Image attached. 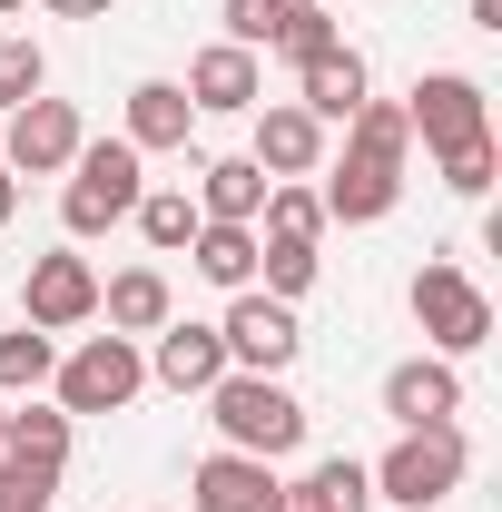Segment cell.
Instances as JSON below:
<instances>
[{
    "label": "cell",
    "instance_id": "cell-23",
    "mask_svg": "<svg viewBox=\"0 0 502 512\" xmlns=\"http://www.w3.org/2000/svg\"><path fill=\"white\" fill-rule=\"evenodd\" d=\"M128 217H138V237H148V247H158V256H178V247H188V237H197V227H207L188 188H148V197H138V207H128Z\"/></svg>",
    "mask_w": 502,
    "mask_h": 512
},
{
    "label": "cell",
    "instance_id": "cell-10",
    "mask_svg": "<svg viewBox=\"0 0 502 512\" xmlns=\"http://www.w3.org/2000/svg\"><path fill=\"white\" fill-rule=\"evenodd\" d=\"M404 128H414V138H424V148H463V138H483V79H473V69H424V79H414V99H404Z\"/></svg>",
    "mask_w": 502,
    "mask_h": 512
},
{
    "label": "cell",
    "instance_id": "cell-16",
    "mask_svg": "<svg viewBox=\"0 0 502 512\" xmlns=\"http://www.w3.org/2000/svg\"><path fill=\"white\" fill-rule=\"evenodd\" d=\"M365 99H375V79H365V60H355L345 40H335L325 60H306V69H296V109H306L315 128H345L355 109H365Z\"/></svg>",
    "mask_w": 502,
    "mask_h": 512
},
{
    "label": "cell",
    "instance_id": "cell-33",
    "mask_svg": "<svg viewBox=\"0 0 502 512\" xmlns=\"http://www.w3.org/2000/svg\"><path fill=\"white\" fill-rule=\"evenodd\" d=\"M10 207H20V178H10V168H0V227H10Z\"/></svg>",
    "mask_w": 502,
    "mask_h": 512
},
{
    "label": "cell",
    "instance_id": "cell-24",
    "mask_svg": "<svg viewBox=\"0 0 502 512\" xmlns=\"http://www.w3.org/2000/svg\"><path fill=\"white\" fill-rule=\"evenodd\" d=\"M256 227H266V237L315 247V237H325V197H315L306 178H276V188H266V207H256Z\"/></svg>",
    "mask_w": 502,
    "mask_h": 512
},
{
    "label": "cell",
    "instance_id": "cell-14",
    "mask_svg": "<svg viewBox=\"0 0 502 512\" xmlns=\"http://www.w3.org/2000/svg\"><path fill=\"white\" fill-rule=\"evenodd\" d=\"M227 375V345H217V325H158L148 335V384H168V394H207V384Z\"/></svg>",
    "mask_w": 502,
    "mask_h": 512
},
{
    "label": "cell",
    "instance_id": "cell-25",
    "mask_svg": "<svg viewBox=\"0 0 502 512\" xmlns=\"http://www.w3.org/2000/svg\"><path fill=\"white\" fill-rule=\"evenodd\" d=\"M10 453H30V463H60V473H69V414L20 394V404H10Z\"/></svg>",
    "mask_w": 502,
    "mask_h": 512
},
{
    "label": "cell",
    "instance_id": "cell-9",
    "mask_svg": "<svg viewBox=\"0 0 502 512\" xmlns=\"http://www.w3.org/2000/svg\"><path fill=\"white\" fill-rule=\"evenodd\" d=\"M79 138H89V128H79V109L40 89V99H20V109H10V148H0V168H10V178H69Z\"/></svg>",
    "mask_w": 502,
    "mask_h": 512
},
{
    "label": "cell",
    "instance_id": "cell-27",
    "mask_svg": "<svg viewBox=\"0 0 502 512\" xmlns=\"http://www.w3.org/2000/svg\"><path fill=\"white\" fill-rule=\"evenodd\" d=\"M50 89V50L20 30V40H0V109H20V99H40Z\"/></svg>",
    "mask_w": 502,
    "mask_h": 512
},
{
    "label": "cell",
    "instance_id": "cell-20",
    "mask_svg": "<svg viewBox=\"0 0 502 512\" xmlns=\"http://www.w3.org/2000/svg\"><path fill=\"white\" fill-rule=\"evenodd\" d=\"M365 503H375L365 463H355V453H325L306 483H286V503H276V512H365Z\"/></svg>",
    "mask_w": 502,
    "mask_h": 512
},
{
    "label": "cell",
    "instance_id": "cell-2",
    "mask_svg": "<svg viewBox=\"0 0 502 512\" xmlns=\"http://www.w3.org/2000/svg\"><path fill=\"white\" fill-rule=\"evenodd\" d=\"M207 424L227 453H256V463H286L306 444V404L286 394V375H237V365L207 384Z\"/></svg>",
    "mask_w": 502,
    "mask_h": 512
},
{
    "label": "cell",
    "instance_id": "cell-3",
    "mask_svg": "<svg viewBox=\"0 0 502 512\" xmlns=\"http://www.w3.org/2000/svg\"><path fill=\"white\" fill-rule=\"evenodd\" d=\"M463 473H473V444H463V424H424V434H394L384 463H365V483H375L394 512H434L463 493Z\"/></svg>",
    "mask_w": 502,
    "mask_h": 512
},
{
    "label": "cell",
    "instance_id": "cell-12",
    "mask_svg": "<svg viewBox=\"0 0 502 512\" xmlns=\"http://www.w3.org/2000/svg\"><path fill=\"white\" fill-rule=\"evenodd\" d=\"M384 414H394L404 434L453 424V414H463V375H453V355H404V365L384 375Z\"/></svg>",
    "mask_w": 502,
    "mask_h": 512
},
{
    "label": "cell",
    "instance_id": "cell-34",
    "mask_svg": "<svg viewBox=\"0 0 502 512\" xmlns=\"http://www.w3.org/2000/svg\"><path fill=\"white\" fill-rule=\"evenodd\" d=\"M0 453H10V394H0Z\"/></svg>",
    "mask_w": 502,
    "mask_h": 512
},
{
    "label": "cell",
    "instance_id": "cell-36",
    "mask_svg": "<svg viewBox=\"0 0 502 512\" xmlns=\"http://www.w3.org/2000/svg\"><path fill=\"white\" fill-rule=\"evenodd\" d=\"M276 10H315V0H276Z\"/></svg>",
    "mask_w": 502,
    "mask_h": 512
},
{
    "label": "cell",
    "instance_id": "cell-15",
    "mask_svg": "<svg viewBox=\"0 0 502 512\" xmlns=\"http://www.w3.org/2000/svg\"><path fill=\"white\" fill-rule=\"evenodd\" d=\"M256 119V168H266V178H315V168H325V128L306 119V109H296V99H276V109H247Z\"/></svg>",
    "mask_w": 502,
    "mask_h": 512
},
{
    "label": "cell",
    "instance_id": "cell-21",
    "mask_svg": "<svg viewBox=\"0 0 502 512\" xmlns=\"http://www.w3.org/2000/svg\"><path fill=\"white\" fill-rule=\"evenodd\" d=\"M188 266L207 276V286H217V296L256 286V227H217V217H207V227L188 237Z\"/></svg>",
    "mask_w": 502,
    "mask_h": 512
},
{
    "label": "cell",
    "instance_id": "cell-11",
    "mask_svg": "<svg viewBox=\"0 0 502 512\" xmlns=\"http://www.w3.org/2000/svg\"><path fill=\"white\" fill-rule=\"evenodd\" d=\"M178 89H188V109H197V119H247V109H266V69H256V50H237V40L197 50Z\"/></svg>",
    "mask_w": 502,
    "mask_h": 512
},
{
    "label": "cell",
    "instance_id": "cell-30",
    "mask_svg": "<svg viewBox=\"0 0 502 512\" xmlns=\"http://www.w3.org/2000/svg\"><path fill=\"white\" fill-rule=\"evenodd\" d=\"M276 30H286V10H276V0H227V40H237V50H266Z\"/></svg>",
    "mask_w": 502,
    "mask_h": 512
},
{
    "label": "cell",
    "instance_id": "cell-8",
    "mask_svg": "<svg viewBox=\"0 0 502 512\" xmlns=\"http://www.w3.org/2000/svg\"><path fill=\"white\" fill-rule=\"evenodd\" d=\"M99 316V266L79 247H50L30 256V276H20V325H40V335H69V325Z\"/></svg>",
    "mask_w": 502,
    "mask_h": 512
},
{
    "label": "cell",
    "instance_id": "cell-6",
    "mask_svg": "<svg viewBox=\"0 0 502 512\" xmlns=\"http://www.w3.org/2000/svg\"><path fill=\"white\" fill-rule=\"evenodd\" d=\"M60 414L79 424V414H119V404H138V384H148V355H138V335H89L79 355H60Z\"/></svg>",
    "mask_w": 502,
    "mask_h": 512
},
{
    "label": "cell",
    "instance_id": "cell-22",
    "mask_svg": "<svg viewBox=\"0 0 502 512\" xmlns=\"http://www.w3.org/2000/svg\"><path fill=\"white\" fill-rule=\"evenodd\" d=\"M50 375H60V335H40V325L0 335V394H10V404H20V394H40Z\"/></svg>",
    "mask_w": 502,
    "mask_h": 512
},
{
    "label": "cell",
    "instance_id": "cell-28",
    "mask_svg": "<svg viewBox=\"0 0 502 512\" xmlns=\"http://www.w3.org/2000/svg\"><path fill=\"white\" fill-rule=\"evenodd\" d=\"M434 168H443V188H453V197H483V188H493V168H502L493 128H483V138H463V148H443Z\"/></svg>",
    "mask_w": 502,
    "mask_h": 512
},
{
    "label": "cell",
    "instance_id": "cell-13",
    "mask_svg": "<svg viewBox=\"0 0 502 512\" xmlns=\"http://www.w3.org/2000/svg\"><path fill=\"white\" fill-rule=\"evenodd\" d=\"M188 493H197V512H276L286 503V483H276V463H256V453H207L188 473Z\"/></svg>",
    "mask_w": 502,
    "mask_h": 512
},
{
    "label": "cell",
    "instance_id": "cell-19",
    "mask_svg": "<svg viewBox=\"0 0 502 512\" xmlns=\"http://www.w3.org/2000/svg\"><path fill=\"white\" fill-rule=\"evenodd\" d=\"M99 316H109V335H158V325L178 316V296H168L158 266H119V276L99 286Z\"/></svg>",
    "mask_w": 502,
    "mask_h": 512
},
{
    "label": "cell",
    "instance_id": "cell-17",
    "mask_svg": "<svg viewBox=\"0 0 502 512\" xmlns=\"http://www.w3.org/2000/svg\"><path fill=\"white\" fill-rule=\"evenodd\" d=\"M266 188H276V178H266V168H256V158H197V217H217V227H256V207H266Z\"/></svg>",
    "mask_w": 502,
    "mask_h": 512
},
{
    "label": "cell",
    "instance_id": "cell-31",
    "mask_svg": "<svg viewBox=\"0 0 502 512\" xmlns=\"http://www.w3.org/2000/svg\"><path fill=\"white\" fill-rule=\"evenodd\" d=\"M40 10H50V20H109L119 0H40Z\"/></svg>",
    "mask_w": 502,
    "mask_h": 512
},
{
    "label": "cell",
    "instance_id": "cell-1",
    "mask_svg": "<svg viewBox=\"0 0 502 512\" xmlns=\"http://www.w3.org/2000/svg\"><path fill=\"white\" fill-rule=\"evenodd\" d=\"M404 158H414V128H404V99H365L355 119H345V158L335 168H315L325 178V227H375L394 217V197H404Z\"/></svg>",
    "mask_w": 502,
    "mask_h": 512
},
{
    "label": "cell",
    "instance_id": "cell-35",
    "mask_svg": "<svg viewBox=\"0 0 502 512\" xmlns=\"http://www.w3.org/2000/svg\"><path fill=\"white\" fill-rule=\"evenodd\" d=\"M10 10H30V0H0V20H10Z\"/></svg>",
    "mask_w": 502,
    "mask_h": 512
},
{
    "label": "cell",
    "instance_id": "cell-5",
    "mask_svg": "<svg viewBox=\"0 0 502 512\" xmlns=\"http://www.w3.org/2000/svg\"><path fill=\"white\" fill-rule=\"evenodd\" d=\"M404 296H414V325L434 335V355H473V345H493V296H483L453 256H424Z\"/></svg>",
    "mask_w": 502,
    "mask_h": 512
},
{
    "label": "cell",
    "instance_id": "cell-4",
    "mask_svg": "<svg viewBox=\"0 0 502 512\" xmlns=\"http://www.w3.org/2000/svg\"><path fill=\"white\" fill-rule=\"evenodd\" d=\"M148 158L128 148V138H79V158H69V188H60V227L69 237H109L128 207L148 197V178H138Z\"/></svg>",
    "mask_w": 502,
    "mask_h": 512
},
{
    "label": "cell",
    "instance_id": "cell-7",
    "mask_svg": "<svg viewBox=\"0 0 502 512\" xmlns=\"http://www.w3.org/2000/svg\"><path fill=\"white\" fill-rule=\"evenodd\" d=\"M217 345H227L237 375H286L306 355V325H296V306H276L266 286H237L227 316H217Z\"/></svg>",
    "mask_w": 502,
    "mask_h": 512
},
{
    "label": "cell",
    "instance_id": "cell-26",
    "mask_svg": "<svg viewBox=\"0 0 502 512\" xmlns=\"http://www.w3.org/2000/svg\"><path fill=\"white\" fill-rule=\"evenodd\" d=\"M50 503H60V463L0 453V512H50Z\"/></svg>",
    "mask_w": 502,
    "mask_h": 512
},
{
    "label": "cell",
    "instance_id": "cell-32",
    "mask_svg": "<svg viewBox=\"0 0 502 512\" xmlns=\"http://www.w3.org/2000/svg\"><path fill=\"white\" fill-rule=\"evenodd\" d=\"M473 10V30H502V0H463Z\"/></svg>",
    "mask_w": 502,
    "mask_h": 512
},
{
    "label": "cell",
    "instance_id": "cell-18",
    "mask_svg": "<svg viewBox=\"0 0 502 512\" xmlns=\"http://www.w3.org/2000/svg\"><path fill=\"white\" fill-rule=\"evenodd\" d=\"M188 128H197V109H188V89H178V79H138V89H128V148H138V158H158V148H188Z\"/></svg>",
    "mask_w": 502,
    "mask_h": 512
},
{
    "label": "cell",
    "instance_id": "cell-29",
    "mask_svg": "<svg viewBox=\"0 0 502 512\" xmlns=\"http://www.w3.org/2000/svg\"><path fill=\"white\" fill-rule=\"evenodd\" d=\"M266 50H286L296 69H306V60H325V50H335V10H325V0H315V10H286V30H276Z\"/></svg>",
    "mask_w": 502,
    "mask_h": 512
}]
</instances>
